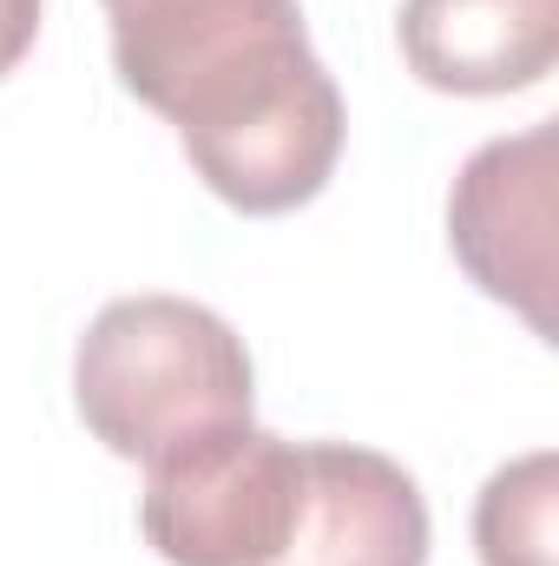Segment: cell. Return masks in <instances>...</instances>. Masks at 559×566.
Masks as SVG:
<instances>
[{"mask_svg": "<svg viewBox=\"0 0 559 566\" xmlns=\"http://www.w3.org/2000/svg\"><path fill=\"white\" fill-rule=\"evenodd\" d=\"M33 33H40V0H0V80L33 53Z\"/></svg>", "mask_w": 559, "mask_h": 566, "instance_id": "8", "label": "cell"}, {"mask_svg": "<svg viewBox=\"0 0 559 566\" xmlns=\"http://www.w3.org/2000/svg\"><path fill=\"white\" fill-rule=\"evenodd\" d=\"M73 402L119 461H151L184 434L251 422L257 369L244 336L191 296H113L73 349Z\"/></svg>", "mask_w": 559, "mask_h": 566, "instance_id": "2", "label": "cell"}, {"mask_svg": "<svg viewBox=\"0 0 559 566\" xmlns=\"http://www.w3.org/2000/svg\"><path fill=\"white\" fill-rule=\"evenodd\" d=\"M303 514V441L224 422L145 461L139 534L165 566H277Z\"/></svg>", "mask_w": 559, "mask_h": 566, "instance_id": "3", "label": "cell"}, {"mask_svg": "<svg viewBox=\"0 0 559 566\" xmlns=\"http://www.w3.org/2000/svg\"><path fill=\"white\" fill-rule=\"evenodd\" d=\"M481 566H559V454L534 448L487 474L474 501Z\"/></svg>", "mask_w": 559, "mask_h": 566, "instance_id": "7", "label": "cell"}, {"mask_svg": "<svg viewBox=\"0 0 559 566\" xmlns=\"http://www.w3.org/2000/svg\"><path fill=\"white\" fill-rule=\"evenodd\" d=\"M402 60L461 99L527 93L559 60V0H402Z\"/></svg>", "mask_w": 559, "mask_h": 566, "instance_id": "6", "label": "cell"}, {"mask_svg": "<svg viewBox=\"0 0 559 566\" xmlns=\"http://www.w3.org/2000/svg\"><path fill=\"white\" fill-rule=\"evenodd\" d=\"M113 73L244 218L309 205L342 158V93L296 0H99Z\"/></svg>", "mask_w": 559, "mask_h": 566, "instance_id": "1", "label": "cell"}, {"mask_svg": "<svg viewBox=\"0 0 559 566\" xmlns=\"http://www.w3.org/2000/svg\"><path fill=\"white\" fill-rule=\"evenodd\" d=\"M553 178H559V126L540 119L514 139H487L447 191V244L454 264L494 303L527 316L534 336H553Z\"/></svg>", "mask_w": 559, "mask_h": 566, "instance_id": "4", "label": "cell"}, {"mask_svg": "<svg viewBox=\"0 0 559 566\" xmlns=\"http://www.w3.org/2000/svg\"><path fill=\"white\" fill-rule=\"evenodd\" d=\"M277 566H428L415 474L356 441H303V514Z\"/></svg>", "mask_w": 559, "mask_h": 566, "instance_id": "5", "label": "cell"}]
</instances>
